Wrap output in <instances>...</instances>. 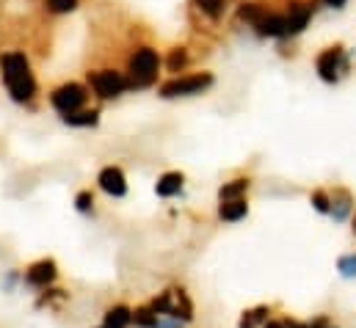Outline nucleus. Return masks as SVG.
<instances>
[{"instance_id": "20e7f679", "label": "nucleus", "mask_w": 356, "mask_h": 328, "mask_svg": "<svg viewBox=\"0 0 356 328\" xmlns=\"http://www.w3.org/2000/svg\"><path fill=\"white\" fill-rule=\"evenodd\" d=\"M213 85V75L202 72V75H188V78H177L161 85V97L175 99V97H191V94H202L204 88Z\"/></svg>"}, {"instance_id": "aec40b11", "label": "nucleus", "mask_w": 356, "mask_h": 328, "mask_svg": "<svg viewBox=\"0 0 356 328\" xmlns=\"http://www.w3.org/2000/svg\"><path fill=\"white\" fill-rule=\"evenodd\" d=\"M70 298V293L67 290H61V287H47V290H42L39 295H36V309H44V306H56L58 301H67Z\"/></svg>"}, {"instance_id": "a878e982", "label": "nucleus", "mask_w": 356, "mask_h": 328, "mask_svg": "<svg viewBox=\"0 0 356 328\" xmlns=\"http://www.w3.org/2000/svg\"><path fill=\"white\" fill-rule=\"evenodd\" d=\"M47 8L53 14H67V11H75L78 8V0H47Z\"/></svg>"}, {"instance_id": "dca6fc26", "label": "nucleus", "mask_w": 356, "mask_h": 328, "mask_svg": "<svg viewBox=\"0 0 356 328\" xmlns=\"http://www.w3.org/2000/svg\"><path fill=\"white\" fill-rule=\"evenodd\" d=\"M249 188H252V179H249V177H238V179H232V182H224V185L218 188V202L246 199Z\"/></svg>"}, {"instance_id": "0eeeda50", "label": "nucleus", "mask_w": 356, "mask_h": 328, "mask_svg": "<svg viewBox=\"0 0 356 328\" xmlns=\"http://www.w3.org/2000/svg\"><path fill=\"white\" fill-rule=\"evenodd\" d=\"M346 69V56L343 47H329L318 56V75L326 83H334L340 78V72Z\"/></svg>"}, {"instance_id": "c9c22d12", "label": "nucleus", "mask_w": 356, "mask_h": 328, "mask_svg": "<svg viewBox=\"0 0 356 328\" xmlns=\"http://www.w3.org/2000/svg\"><path fill=\"white\" fill-rule=\"evenodd\" d=\"M182 328H185V326H182Z\"/></svg>"}, {"instance_id": "9b49d317", "label": "nucleus", "mask_w": 356, "mask_h": 328, "mask_svg": "<svg viewBox=\"0 0 356 328\" xmlns=\"http://www.w3.org/2000/svg\"><path fill=\"white\" fill-rule=\"evenodd\" d=\"M270 318H273V306H270V304H257V306L241 312L238 328H263Z\"/></svg>"}, {"instance_id": "473e14b6", "label": "nucleus", "mask_w": 356, "mask_h": 328, "mask_svg": "<svg viewBox=\"0 0 356 328\" xmlns=\"http://www.w3.org/2000/svg\"><path fill=\"white\" fill-rule=\"evenodd\" d=\"M351 232H354V238H356V215H354V221H351Z\"/></svg>"}, {"instance_id": "6e6552de", "label": "nucleus", "mask_w": 356, "mask_h": 328, "mask_svg": "<svg viewBox=\"0 0 356 328\" xmlns=\"http://www.w3.org/2000/svg\"><path fill=\"white\" fill-rule=\"evenodd\" d=\"M97 185H99L102 193H108L113 199H122L127 193V179H124V171L119 165H105L97 174Z\"/></svg>"}, {"instance_id": "2f4dec72", "label": "nucleus", "mask_w": 356, "mask_h": 328, "mask_svg": "<svg viewBox=\"0 0 356 328\" xmlns=\"http://www.w3.org/2000/svg\"><path fill=\"white\" fill-rule=\"evenodd\" d=\"M323 3H329V6H334V8H340L346 0H323Z\"/></svg>"}, {"instance_id": "393cba45", "label": "nucleus", "mask_w": 356, "mask_h": 328, "mask_svg": "<svg viewBox=\"0 0 356 328\" xmlns=\"http://www.w3.org/2000/svg\"><path fill=\"white\" fill-rule=\"evenodd\" d=\"M75 210L83 213V215H91V213H94V193H91V190H81V193L75 196Z\"/></svg>"}, {"instance_id": "39448f33", "label": "nucleus", "mask_w": 356, "mask_h": 328, "mask_svg": "<svg viewBox=\"0 0 356 328\" xmlns=\"http://www.w3.org/2000/svg\"><path fill=\"white\" fill-rule=\"evenodd\" d=\"M86 97H89V94H86L83 85H78V83H67V85H58V88L50 94V102H53V108H56L58 113L70 116V113H78V110L83 108Z\"/></svg>"}, {"instance_id": "c756f323", "label": "nucleus", "mask_w": 356, "mask_h": 328, "mask_svg": "<svg viewBox=\"0 0 356 328\" xmlns=\"http://www.w3.org/2000/svg\"><path fill=\"white\" fill-rule=\"evenodd\" d=\"M284 328H309V320H298V318L284 315Z\"/></svg>"}, {"instance_id": "f03ea898", "label": "nucleus", "mask_w": 356, "mask_h": 328, "mask_svg": "<svg viewBox=\"0 0 356 328\" xmlns=\"http://www.w3.org/2000/svg\"><path fill=\"white\" fill-rule=\"evenodd\" d=\"M56 279H58V265H56V259H50V256L31 262V265L25 268V273H22V281H25L31 290H39V293L47 290V287H53Z\"/></svg>"}, {"instance_id": "f3484780", "label": "nucleus", "mask_w": 356, "mask_h": 328, "mask_svg": "<svg viewBox=\"0 0 356 328\" xmlns=\"http://www.w3.org/2000/svg\"><path fill=\"white\" fill-rule=\"evenodd\" d=\"M133 328H161V315L149 304H138L133 309Z\"/></svg>"}, {"instance_id": "f8f14e48", "label": "nucleus", "mask_w": 356, "mask_h": 328, "mask_svg": "<svg viewBox=\"0 0 356 328\" xmlns=\"http://www.w3.org/2000/svg\"><path fill=\"white\" fill-rule=\"evenodd\" d=\"M175 290V318H177L179 323L185 326V323H191L193 318H196V306H193V298L188 295V290L185 287H172Z\"/></svg>"}, {"instance_id": "b1692460", "label": "nucleus", "mask_w": 356, "mask_h": 328, "mask_svg": "<svg viewBox=\"0 0 356 328\" xmlns=\"http://www.w3.org/2000/svg\"><path fill=\"white\" fill-rule=\"evenodd\" d=\"M309 202H312V207H315L318 213H323V215L332 213V196H329L326 190H315V193L309 196Z\"/></svg>"}, {"instance_id": "72a5a7b5", "label": "nucleus", "mask_w": 356, "mask_h": 328, "mask_svg": "<svg viewBox=\"0 0 356 328\" xmlns=\"http://www.w3.org/2000/svg\"><path fill=\"white\" fill-rule=\"evenodd\" d=\"M94 328H102V326H94Z\"/></svg>"}, {"instance_id": "7c9ffc66", "label": "nucleus", "mask_w": 356, "mask_h": 328, "mask_svg": "<svg viewBox=\"0 0 356 328\" xmlns=\"http://www.w3.org/2000/svg\"><path fill=\"white\" fill-rule=\"evenodd\" d=\"M263 328H284V318H270Z\"/></svg>"}, {"instance_id": "6ab92c4d", "label": "nucleus", "mask_w": 356, "mask_h": 328, "mask_svg": "<svg viewBox=\"0 0 356 328\" xmlns=\"http://www.w3.org/2000/svg\"><path fill=\"white\" fill-rule=\"evenodd\" d=\"M254 28H257L260 36H284V17H279V14H266Z\"/></svg>"}, {"instance_id": "2eb2a0df", "label": "nucleus", "mask_w": 356, "mask_h": 328, "mask_svg": "<svg viewBox=\"0 0 356 328\" xmlns=\"http://www.w3.org/2000/svg\"><path fill=\"white\" fill-rule=\"evenodd\" d=\"M182 185H185V177H182L179 171H166V174L155 182V193H158L161 199H172V196H177L179 190H182Z\"/></svg>"}, {"instance_id": "f704fd0d", "label": "nucleus", "mask_w": 356, "mask_h": 328, "mask_svg": "<svg viewBox=\"0 0 356 328\" xmlns=\"http://www.w3.org/2000/svg\"><path fill=\"white\" fill-rule=\"evenodd\" d=\"M332 328H340V326H332Z\"/></svg>"}, {"instance_id": "412c9836", "label": "nucleus", "mask_w": 356, "mask_h": 328, "mask_svg": "<svg viewBox=\"0 0 356 328\" xmlns=\"http://www.w3.org/2000/svg\"><path fill=\"white\" fill-rule=\"evenodd\" d=\"M97 119H99V113H97V110H78V113L64 116V122H67L70 127H94V124H97Z\"/></svg>"}, {"instance_id": "4be33fe9", "label": "nucleus", "mask_w": 356, "mask_h": 328, "mask_svg": "<svg viewBox=\"0 0 356 328\" xmlns=\"http://www.w3.org/2000/svg\"><path fill=\"white\" fill-rule=\"evenodd\" d=\"M337 270H340L343 279H356V251L343 254V256L337 259Z\"/></svg>"}, {"instance_id": "f257e3e1", "label": "nucleus", "mask_w": 356, "mask_h": 328, "mask_svg": "<svg viewBox=\"0 0 356 328\" xmlns=\"http://www.w3.org/2000/svg\"><path fill=\"white\" fill-rule=\"evenodd\" d=\"M3 83L8 85V91L17 102H28L36 94V81H33L31 67L22 53L3 56Z\"/></svg>"}, {"instance_id": "423d86ee", "label": "nucleus", "mask_w": 356, "mask_h": 328, "mask_svg": "<svg viewBox=\"0 0 356 328\" xmlns=\"http://www.w3.org/2000/svg\"><path fill=\"white\" fill-rule=\"evenodd\" d=\"M89 81H91V85H94V91H97L102 99L119 97V94L130 85V81H127L122 72H113V69H102V72H94V75L89 72Z\"/></svg>"}, {"instance_id": "c85d7f7f", "label": "nucleus", "mask_w": 356, "mask_h": 328, "mask_svg": "<svg viewBox=\"0 0 356 328\" xmlns=\"http://www.w3.org/2000/svg\"><path fill=\"white\" fill-rule=\"evenodd\" d=\"M334 323H332V318L329 315H315L312 320H309V328H332Z\"/></svg>"}, {"instance_id": "4468645a", "label": "nucleus", "mask_w": 356, "mask_h": 328, "mask_svg": "<svg viewBox=\"0 0 356 328\" xmlns=\"http://www.w3.org/2000/svg\"><path fill=\"white\" fill-rule=\"evenodd\" d=\"M246 215H249V202L246 199H232V202H221L218 204V218L227 221V224L243 221Z\"/></svg>"}, {"instance_id": "ddd939ff", "label": "nucleus", "mask_w": 356, "mask_h": 328, "mask_svg": "<svg viewBox=\"0 0 356 328\" xmlns=\"http://www.w3.org/2000/svg\"><path fill=\"white\" fill-rule=\"evenodd\" d=\"M351 210H354V196L346 190V188H337L334 190V196H332V218L337 221V224H343L348 215H351Z\"/></svg>"}, {"instance_id": "bb28decb", "label": "nucleus", "mask_w": 356, "mask_h": 328, "mask_svg": "<svg viewBox=\"0 0 356 328\" xmlns=\"http://www.w3.org/2000/svg\"><path fill=\"white\" fill-rule=\"evenodd\" d=\"M185 64H188V53H185L182 47L172 50V56H169V69H172V72H179Z\"/></svg>"}, {"instance_id": "5701e85b", "label": "nucleus", "mask_w": 356, "mask_h": 328, "mask_svg": "<svg viewBox=\"0 0 356 328\" xmlns=\"http://www.w3.org/2000/svg\"><path fill=\"white\" fill-rule=\"evenodd\" d=\"M238 17H241V19H246V22H252V25H257V22L266 17V11H263L257 3H243V6H241V11H238Z\"/></svg>"}, {"instance_id": "9d476101", "label": "nucleus", "mask_w": 356, "mask_h": 328, "mask_svg": "<svg viewBox=\"0 0 356 328\" xmlns=\"http://www.w3.org/2000/svg\"><path fill=\"white\" fill-rule=\"evenodd\" d=\"M309 17H312V6H307V3H293V6H290V14L284 17V36H293V33L304 31L307 22H309Z\"/></svg>"}, {"instance_id": "1a4fd4ad", "label": "nucleus", "mask_w": 356, "mask_h": 328, "mask_svg": "<svg viewBox=\"0 0 356 328\" xmlns=\"http://www.w3.org/2000/svg\"><path fill=\"white\" fill-rule=\"evenodd\" d=\"M102 328H133V306L127 304H111L102 312Z\"/></svg>"}, {"instance_id": "7ed1b4c3", "label": "nucleus", "mask_w": 356, "mask_h": 328, "mask_svg": "<svg viewBox=\"0 0 356 328\" xmlns=\"http://www.w3.org/2000/svg\"><path fill=\"white\" fill-rule=\"evenodd\" d=\"M158 72V53L152 47H141L130 56V83L133 85H147L155 81Z\"/></svg>"}, {"instance_id": "a211bd4d", "label": "nucleus", "mask_w": 356, "mask_h": 328, "mask_svg": "<svg viewBox=\"0 0 356 328\" xmlns=\"http://www.w3.org/2000/svg\"><path fill=\"white\" fill-rule=\"evenodd\" d=\"M149 306H152L161 318H175V290H172V287L161 290V293L149 301Z\"/></svg>"}, {"instance_id": "cd10ccee", "label": "nucleus", "mask_w": 356, "mask_h": 328, "mask_svg": "<svg viewBox=\"0 0 356 328\" xmlns=\"http://www.w3.org/2000/svg\"><path fill=\"white\" fill-rule=\"evenodd\" d=\"M196 3H199L202 11H207V14H213V17L221 11V0H196Z\"/></svg>"}]
</instances>
